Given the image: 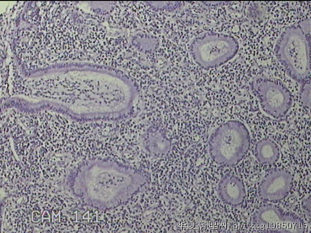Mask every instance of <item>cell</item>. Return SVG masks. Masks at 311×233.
Segmentation results:
<instances>
[{"instance_id": "1", "label": "cell", "mask_w": 311, "mask_h": 233, "mask_svg": "<svg viewBox=\"0 0 311 233\" xmlns=\"http://www.w3.org/2000/svg\"><path fill=\"white\" fill-rule=\"evenodd\" d=\"M141 171L119 162L93 160L83 163L74 178L75 194L85 203L101 209L125 203L147 183Z\"/></svg>"}, {"instance_id": "2", "label": "cell", "mask_w": 311, "mask_h": 233, "mask_svg": "<svg viewBox=\"0 0 311 233\" xmlns=\"http://www.w3.org/2000/svg\"><path fill=\"white\" fill-rule=\"evenodd\" d=\"M310 40L300 26L286 29L275 46L276 55L288 74L294 80L305 82L310 71Z\"/></svg>"}, {"instance_id": "3", "label": "cell", "mask_w": 311, "mask_h": 233, "mask_svg": "<svg viewBox=\"0 0 311 233\" xmlns=\"http://www.w3.org/2000/svg\"><path fill=\"white\" fill-rule=\"evenodd\" d=\"M249 141L248 130L242 122L229 121L220 125L211 135L209 140L211 156L219 164L234 165L247 152Z\"/></svg>"}, {"instance_id": "4", "label": "cell", "mask_w": 311, "mask_h": 233, "mask_svg": "<svg viewBox=\"0 0 311 233\" xmlns=\"http://www.w3.org/2000/svg\"><path fill=\"white\" fill-rule=\"evenodd\" d=\"M239 48L232 36L216 33H206L195 39L190 47L193 60L204 68L220 66L232 58Z\"/></svg>"}, {"instance_id": "5", "label": "cell", "mask_w": 311, "mask_h": 233, "mask_svg": "<svg viewBox=\"0 0 311 233\" xmlns=\"http://www.w3.org/2000/svg\"><path fill=\"white\" fill-rule=\"evenodd\" d=\"M253 86L264 112L276 118L286 114L291 106L292 98L284 83L279 81L259 78L254 82Z\"/></svg>"}, {"instance_id": "6", "label": "cell", "mask_w": 311, "mask_h": 233, "mask_svg": "<svg viewBox=\"0 0 311 233\" xmlns=\"http://www.w3.org/2000/svg\"><path fill=\"white\" fill-rule=\"evenodd\" d=\"M143 145L152 156L156 158L166 155L171 148V143L165 133L156 128L148 130L143 136Z\"/></svg>"}, {"instance_id": "7", "label": "cell", "mask_w": 311, "mask_h": 233, "mask_svg": "<svg viewBox=\"0 0 311 233\" xmlns=\"http://www.w3.org/2000/svg\"><path fill=\"white\" fill-rule=\"evenodd\" d=\"M218 190L222 200L230 204H239L243 198L244 190L242 181L234 176H228L222 179Z\"/></svg>"}, {"instance_id": "8", "label": "cell", "mask_w": 311, "mask_h": 233, "mask_svg": "<svg viewBox=\"0 0 311 233\" xmlns=\"http://www.w3.org/2000/svg\"><path fill=\"white\" fill-rule=\"evenodd\" d=\"M255 155L260 163H274L279 157V149L276 144L272 140H262L259 141L256 147Z\"/></svg>"}, {"instance_id": "9", "label": "cell", "mask_w": 311, "mask_h": 233, "mask_svg": "<svg viewBox=\"0 0 311 233\" xmlns=\"http://www.w3.org/2000/svg\"><path fill=\"white\" fill-rule=\"evenodd\" d=\"M300 100L306 107L310 108L311 106V84L310 82L305 83L300 93Z\"/></svg>"}]
</instances>
